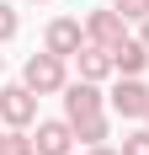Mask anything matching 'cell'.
Here are the masks:
<instances>
[{
	"mask_svg": "<svg viewBox=\"0 0 149 155\" xmlns=\"http://www.w3.org/2000/svg\"><path fill=\"white\" fill-rule=\"evenodd\" d=\"M106 134H112V123H106V112H96V118H80V123H74V139L85 144H106Z\"/></svg>",
	"mask_w": 149,
	"mask_h": 155,
	"instance_id": "cell-10",
	"label": "cell"
},
{
	"mask_svg": "<svg viewBox=\"0 0 149 155\" xmlns=\"http://www.w3.org/2000/svg\"><path fill=\"white\" fill-rule=\"evenodd\" d=\"M16 32H21V16H16L11 5H5V0H0V43H11Z\"/></svg>",
	"mask_w": 149,
	"mask_h": 155,
	"instance_id": "cell-13",
	"label": "cell"
},
{
	"mask_svg": "<svg viewBox=\"0 0 149 155\" xmlns=\"http://www.w3.org/2000/svg\"><path fill=\"white\" fill-rule=\"evenodd\" d=\"M32 144H37V155H69L80 139H74V123H69V118H43L37 134H32Z\"/></svg>",
	"mask_w": 149,
	"mask_h": 155,
	"instance_id": "cell-6",
	"label": "cell"
},
{
	"mask_svg": "<svg viewBox=\"0 0 149 155\" xmlns=\"http://www.w3.org/2000/svg\"><path fill=\"white\" fill-rule=\"evenodd\" d=\"M85 155H122V150H112V144H90Z\"/></svg>",
	"mask_w": 149,
	"mask_h": 155,
	"instance_id": "cell-15",
	"label": "cell"
},
{
	"mask_svg": "<svg viewBox=\"0 0 149 155\" xmlns=\"http://www.w3.org/2000/svg\"><path fill=\"white\" fill-rule=\"evenodd\" d=\"M21 86H32L37 96H53V91H64V86H69V70H64L59 54H48V48H43V54H32V59H27Z\"/></svg>",
	"mask_w": 149,
	"mask_h": 155,
	"instance_id": "cell-1",
	"label": "cell"
},
{
	"mask_svg": "<svg viewBox=\"0 0 149 155\" xmlns=\"http://www.w3.org/2000/svg\"><path fill=\"white\" fill-rule=\"evenodd\" d=\"M0 155H37V144H32L27 128H5L0 134Z\"/></svg>",
	"mask_w": 149,
	"mask_h": 155,
	"instance_id": "cell-11",
	"label": "cell"
},
{
	"mask_svg": "<svg viewBox=\"0 0 149 155\" xmlns=\"http://www.w3.org/2000/svg\"><path fill=\"white\" fill-rule=\"evenodd\" d=\"M122 155H149V128H133L122 139Z\"/></svg>",
	"mask_w": 149,
	"mask_h": 155,
	"instance_id": "cell-14",
	"label": "cell"
},
{
	"mask_svg": "<svg viewBox=\"0 0 149 155\" xmlns=\"http://www.w3.org/2000/svg\"><path fill=\"white\" fill-rule=\"evenodd\" d=\"M112 11H117L122 21H144V16H149V0H112Z\"/></svg>",
	"mask_w": 149,
	"mask_h": 155,
	"instance_id": "cell-12",
	"label": "cell"
},
{
	"mask_svg": "<svg viewBox=\"0 0 149 155\" xmlns=\"http://www.w3.org/2000/svg\"><path fill=\"white\" fill-rule=\"evenodd\" d=\"M138 43L149 48V16H144V21H138Z\"/></svg>",
	"mask_w": 149,
	"mask_h": 155,
	"instance_id": "cell-16",
	"label": "cell"
},
{
	"mask_svg": "<svg viewBox=\"0 0 149 155\" xmlns=\"http://www.w3.org/2000/svg\"><path fill=\"white\" fill-rule=\"evenodd\" d=\"M43 48L59 54V59H74V54L85 48V21H74V16H53L48 32H43Z\"/></svg>",
	"mask_w": 149,
	"mask_h": 155,
	"instance_id": "cell-4",
	"label": "cell"
},
{
	"mask_svg": "<svg viewBox=\"0 0 149 155\" xmlns=\"http://www.w3.org/2000/svg\"><path fill=\"white\" fill-rule=\"evenodd\" d=\"M112 64H117V75H144L149 70V48L138 43V38H122V43L112 48Z\"/></svg>",
	"mask_w": 149,
	"mask_h": 155,
	"instance_id": "cell-9",
	"label": "cell"
},
{
	"mask_svg": "<svg viewBox=\"0 0 149 155\" xmlns=\"http://www.w3.org/2000/svg\"><path fill=\"white\" fill-rule=\"evenodd\" d=\"M144 128H149V118H144Z\"/></svg>",
	"mask_w": 149,
	"mask_h": 155,
	"instance_id": "cell-17",
	"label": "cell"
},
{
	"mask_svg": "<svg viewBox=\"0 0 149 155\" xmlns=\"http://www.w3.org/2000/svg\"><path fill=\"white\" fill-rule=\"evenodd\" d=\"M74 64H80V80H96V86L117 75V64H112V48H101V43H90V38H85V48L74 54Z\"/></svg>",
	"mask_w": 149,
	"mask_h": 155,
	"instance_id": "cell-8",
	"label": "cell"
},
{
	"mask_svg": "<svg viewBox=\"0 0 149 155\" xmlns=\"http://www.w3.org/2000/svg\"><path fill=\"white\" fill-rule=\"evenodd\" d=\"M85 38H90V43H101V48H117L122 38H128V21H122L112 5H96V11L85 16Z\"/></svg>",
	"mask_w": 149,
	"mask_h": 155,
	"instance_id": "cell-7",
	"label": "cell"
},
{
	"mask_svg": "<svg viewBox=\"0 0 149 155\" xmlns=\"http://www.w3.org/2000/svg\"><path fill=\"white\" fill-rule=\"evenodd\" d=\"M32 5H37V0H32Z\"/></svg>",
	"mask_w": 149,
	"mask_h": 155,
	"instance_id": "cell-18",
	"label": "cell"
},
{
	"mask_svg": "<svg viewBox=\"0 0 149 155\" xmlns=\"http://www.w3.org/2000/svg\"><path fill=\"white\" fill-rule=\"evenodd\" d=\"M106 102H112L117 118H149V86H144V75H117V86L106 91Z\"/></svg>",
	"mask_w": 149,
	"mask_h": 155,
	"instance_id": "cell-3",
	"label": "cell"
},
{
	"mask_svg": "<svg viewBox=\"0 0 149 155\" xmlns=\"http://www.w3.org/2000/svg\"><path fill=\"white\" fill-rule=\"evenodd\" d=\"M101 107H106V96H101V86H96V80H69V86H64V118H69V123L96 118Z\"/></svg>",
	"mask_w": 149,
	"mask_h": 155,
	"instance_id": "cell-5",
	"label": "cell"
},
{
	"mask_svg": "<svg viewBox=\"0 0 149 155\" xmlns=\"http://www.w3.org/2000/svg\"><path fill=\"white\" fill-rule=\"evenodd\" d=\"M0 123L5 128H32L37 123V91L32 86H0Z\"/></svg>",
	"mask_w": 149,
	"mask_h": 155,
	"instance_id": "cell-2",
	"label": "cell"
}]
</instances>
